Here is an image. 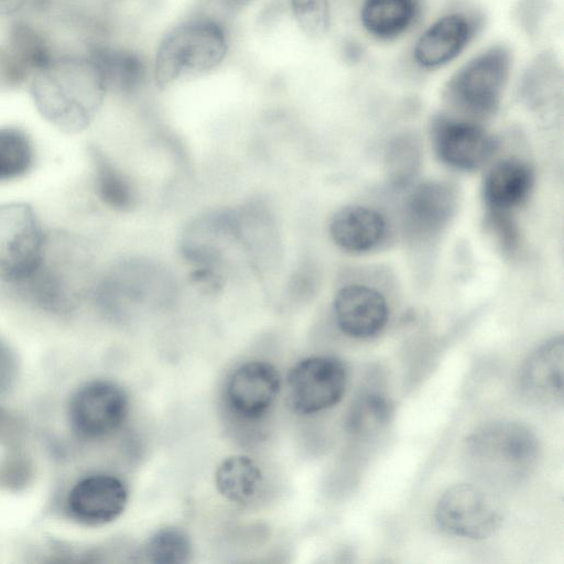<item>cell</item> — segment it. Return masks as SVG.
I'll return each instance as SVG.
<instances>
[{"label": "cell", "mask_w": 564, "mask_h": 564, "mask_svg": "<svg viewBox=\"0 0 564 564\" xmlns=\"http://www.w3.org/2000/svg\"><path fill=\"white\" fill-rule=\"evenodd\" d=\"M106 93L104 79L90 58L48 59L32 84V96L41 115L69 133L89 126Z\"/></svg>", "instance_id": "1"}, {"label": "cell", "mask_w": 564, "mask_h": 564, "mask_svg": "<svg viewBox=\"0 0 564 564\" xmlns=\"http://www.w3.org/2000/svg\"><path fill=\"white\" fill-rule=\"evenodd\" d=\"M514 67L513 46L492 41L449 72L442 86V101L449 113L477 122L487 120L498 112Z\"/></svg>", "instance_id": "2"}, {"label": "cell", "mask_w": 564, "mask_h": 564, "mask_svg": "<svg viewBox=\"0 0 564 564\" xmlns=\"http://www.w3.org/2000/svg\"><path fill=\"white\" fill-rule=\"evenodd\" d=\"M488 18L474 0H446L410 37L404 63L413 75H433L465 56L484 34Z\"/></svg>", "instance_id": "3"}, {"label": "cell", "mask_w": 564, "mask_h": 564, "mask_svg": "<svg viewBox=\"0 0 564 564\" xmlns=\"http://www.w3.org/2000/svg\"><path fill=\"white\" fill-rule=\"evenodd\" d=\"M229 48L223 19L212 13L189 18L162 36L151 63L152 79L163 88L206 75L225 62Z\"/></svg>", "instance_id": "4"}, {"label": "cell", "mask_w": 564, "mask_h": 564, "mask_svg": "<svg viewBox=\"0 0 564 564\" xmlns=\"http://www.w3.org/2000/svg\"><path fill=\"white\" fill-rule=\"evenodd\" d=\"M467 457L485 478L498 484L521 481L534 468L540 453L535 434L512 421H495L471 433Z\"/></svg>", "instance_id": "5"}, {"label": "cell", "mask_w": 564, "mask_h": 564, "mask_svg": "<svg viewBox=\"0 0 564 564\" xmlns=\"http://www.w3.org/2000/svg\"><path fill=\"white\" fill-rule=\"evenodd\" d=\"M87 258L75 238L46 235L42 257L33 272L15 285L33 301L48 307H63L87 291Z\"/></svg>", "instance_id": "6"}, {"label": "cell", "mask_w": 564, "mask_h": 564, "mask_svg": "<svg viewBox=\"0 0 564 564\" xmlns=\"http://www.w3.org/2000/svg\"><path fill=\"white\" fill-rule=\"evenodd\" d=\"M46 234L32 206L0 204V279L15 286L37 265Z\"/></svg>", "instance_id": "7"}, {"label": "cell", "mask_w": 564, "mask_h": 564, "mask_svg": "<svg viewBox=\"0 0 564 564\" xmlns=\"http://www.w3.org/2000/svg\"><path fill=\"white\" fill-rule=\"evenodd\" d=\"M434 516L443 532L470 540L490 536L501 522V513L494 499L470 484L447 488L437 501Z\"/></svg>", "instance_id": "8"}, {"label": "cell", "mask_w": 564, "mask_h": 564, "mask_svg": "<svg viewBox=\"0 0 564 564\" xmlns=\"http://www.w3.org/2000/svg\"><path fill=\"white\" fill-rule=\"evenodd\" d=\"M345 365L330 356H314L296 364L288 377V400L300 414H313L337 404L346 390Z\"/></svg>", "instance_id": "9"}, {"label": "cell", "mask_w": 564, "mask_h": 564, "mask_svg": "<svg viewBox=\"0 0 564 564\" xmlns=\"http://www.w3.org/2000/svg\"><path fill=\"white\" fill-rule=\"evenodd\" d=\"M361 35L378 45L411 37L427 15L426 0H348Z\"/></svg>", "instance_id": "10"}, {"label": "cell", "mask_w": 564, "mask_h": 564, "mask_svg": "<svg viewBox=\"0 0 564 564\" xmlns=\"http://www.w3.org/2000/svg\"><path fill=\"white\" fill-rule=\"evenodd\" d=\"M436 154L458 170H476L497 150V141L480 122L453 113H440L432 123Z\"/></svg>", "instance_id": "11"}, {"label": "cell", "mask_w": 564, "mask_h": 564, "mask_svg": "<svg viewBox=\"0 0 564 564\" xmlns=\"http://www.w3.org/2000/svg\"><path fill=\"white\" fill-rule=\"evenodd\" d=\"M128 413L124 391L111 381L96 380L79 388L69 403V421L86 438H100L116 431Z\"/></svg>", "instance_id": "12"}, {"label": "cell", "mask_w": 564, "mask_h": 564, "mask_svg": "<svg viewBox=\"0 0 564 564\" xmlns=\"http://www.w3.org/2000/svg\"><path fill=\"white\" fill-rule=\"evenodd\" d=\"M280 390L276 369L265 361H249L239 366L226 384L229 409L246 420L263 416L273 405Z\"/></svg>", "instance_id": "13"}, {"label": "cell", "mask_w": 564, "mask_h": 564, "mask_svg": "<svg viewBox=\"0 0 564 564\" xmlns=\"http://www.w3.org/2000/svg\"><path fill=\"white\" fill-rule=\"evenodd\" d=\"M128 492L123 482L98 474L79 480L67 497L73 519L86 525H102L116 520L124 510Z\"/></svg>", "instance_id": "14"}, {"label": "cell", "mask_w": 564, "mask_h": 564, "mask_svg": "<svg viewBox=\"0 0 564 564\" xmlns=\"http://www.w3.org/2000/svg\"><path fill=\"white\" fill-rule=\"evenodd\" d=\"M333 310L338 327L354 338L376 336L389 318L384 296L362 284L341 288L334 297Z\"/></svg>", "instance_id": "15"}, {"label": "cell", "mask_w": 564, "mask_h": 564, "mask_svg": "<svg viewBox=\"0 0 564 564\" xmlns=\"http://www.w3.org/2000/svg\"><path fill=\"white\" fill-rule=\"evenodd\" d=\"M456 191L446 182L431 181L414 188L404 207V224L414 239L438 234L456 207Z\"/></svg>", "instance_id": "16"}, {"label": "cell", "mask_w": 564, "mask_h": 564, "mask_svg": "<svg viewBox=\"0 0 564 564\" xmlns=\"http://www.w3.org/2000/svg\"><path fill=\"white\" fill-rule=\"evenodd\" d=\"M564 341L553 337L536 348L525 360L520 375L522 390L542 403L563 400Z\"/></svg>", "instance_id": "17"}, {"label": "cell", "mask_w": 564, "mask_h": 564, "mask_svg": "<svg viewBox=\"0 0 564 564\" xmlns=\"http://www.w3.org/2000/svg\"><path fill=\"white\" fill-rule=\"evenodd\" d=\"M89 58L99 70L107 91L131 95L142 89L149 77L152 78L151 64L130 48L98 46Z\"/></svg>", "instance_id": "18"}, {"label": "cell", "mask_w": 564, "mask_h": 564, "mask_svg": "<svg viewBox=\"0 0 564 564\" xmlns=\"http://www.w3.org/2000/svg\"><path fill=\"white\" fill-rule=\"evenodd\" d=\"M532 169L518 159L496 163L484 181V198L490 212L509 214L529 196L533 186Z\"/></svg>", "instance_id": "19"}, {"label": "cell", "mask_w": 564, "mask_h": 564, "mask_svg": "<svg viewBox=\"0 0 564 564\" xmlns=\"http://www.w3.org/2000/svg\"><path fill=\"white\" fill-rule=\"evenodd\" d=\"M386 221L377 210L359 205L337 210L329 223V235L341 249L364 252L378 246L386 235Z\"/></svg>", "instance_id": "20"}, {"label": "cell", "mask_w": 564, "mask_h": 564, "mask_svg": "<svg viewBox=\"0 0 564 564\" xmlns=\"http://www.w3.org/2000/svg\"><path fill=\"white\" fill-rule=\"evenodd\" d=\"M262 474L257 463L245 455H232L224 459L215 471L218 491L229 501L239 505L250 502L257 495Z\"/></svg>", "instance_id": "21"}, {"label": "cell", "mask_w": 564, "mask_h": 564, "mask_svg": "<svg viewBox=\"0 0 564 564\" xmlns=\"http://www.w3.org/2000/svg\"><path fill=\"white\" fill-rule=\"evenodd\" d=\"M94 183L101 202L117 210L133 206L135 193L131 182L107 156L93 151Z\"/></svg>", "instance_id": "22"}, {"label": "cell", "mask_w": 564, "mask_h": 564, "mask_svg": "<svg viewBox=\"0 0 564 564\" xmlns=\"http://www.w3.org/2000/svg\"><path fill=\"white\" fill-rule=\"evenodd\" d=\"M392 404L382 393H361L351 404L346 427L355 436L368 437L381 431L390 422Z\"/></svg>", "instance_id": "23"}, {"label": "cell", "mask_w": 564, "mask_h": 564, "mask_svg": "<svg viewBox=\"0 0 564 564\" xmlns=\"http://www.w3.org/2000/svg\"><path fill=\"white\" fill-rule=\"evenodd\" d=\"M34 163L31 139L18 128H0V182L25 175Z\"/></svg>", "instance_id": "24"}, {"label": "cell", "mask_w": 564, "mask_h": 564, "mask_svg": "<svg viewBox=\"0 0 564 564\" xmlns=\"http://www.w3.org/2000/svg\"><path fill=\"white\" fill-rule=\"evenodd\" d=\"M142 555L150 563H187L192 555V545L184 531L176 528H164L147 541Z\"/></svg>", "instance_id": "25"}, {"label": "cell", "mask_w": 564, "mask_h": 564, "mask_svg": "<svg viewBox=\"0 0 564 564\" xmlns=\"http://www.w3.org/2000/svg\"><path fill=\"white\" fill-rule=\"evenodd\" d=\"M295 24L311 40H322L333 25L332 0H289Z\"/></svg>", "instance_id": "26"}, {"label": "cell", "mask_w": 564, "mask_h": 564, "mask_svg": "<svg viewBox=\"0 0 564 564\" xmlns=\"http://www.w3.org/2000/svg\"><path fill=\"white\" fill-rule=\"evenodd\" d=\"M511 12L519 31L530 40H539L553 19L555 3L553 0H517Z\"/></svg>", "instance_id": "27"}, {"label": "cell", "mask_w": 564, "mask_h": 564, "mask_svg": "<svg viewBox=\"0 0 564 564\" xmlns=\"http://www.w3.org/2000/svg\"><path fill=\"white\" fill-rule=\"evenodd\" d=\"M388 169L393 182L404 184L415 174L420 162L419 147L410 137L394 140L388 151Z\"/></svg>", "instance_id": "28"}, {"label": "cell", "mask_w": 564, "mask_h": 564, "mask_svg": "<svg viewBox=\"0 0 564 564\" xmlns=\"http://www.w3.org/2000/svg\"><path fill=\"white\" fill-rule=\"evenodd\" d=\"M45 0H0V14L12 15L41 8Z\"/></svg>", "instance_id": "29"}, {"label": "cell", "mask_w": 564, "mask_h": 564, "mask_svg": "<svg viewBox=\"0 0 564 564\" xmlns=\"http://www.w3.org/2000/svg\"><path fill=\"white\" fill-rule=\"evenodd\" d=\"M216 4L221 8V12H234L248 4L251 0H215Z\"/></svg>", "instance_id": "30"}]
</instances>
